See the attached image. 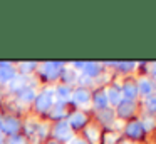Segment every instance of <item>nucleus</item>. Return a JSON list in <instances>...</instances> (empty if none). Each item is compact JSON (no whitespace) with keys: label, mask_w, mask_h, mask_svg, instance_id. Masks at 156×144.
Here are the masks:
<instances>
[{"label":"nucleus","mask_w":156,"mask_h":144,"mask_svg":"<svg viewBox=\"0 0 156 144\" xmlns=\"http://www.w3.org/2000/svg\"><path fill=\"white\" fill-rule=\"evenodd\" d=\"M54 94H55V90L47 89V90H44L41 96H37V99H35V106H37L39 112H45V111H49L52 107V102H54Z\"/></svg>","instance_id":"obj_1"},{"label":"nucleus","mask_w":156,"mask_h":144,"mask_svg":"<svg viewBox=\"0 0 156 144\" xmlns=\"http://www.w3.org/2000/svg\"><path fill=\"white\" fill-rule=\"evenodd\" d=\"M144 132H146L144 127H143L141 121H138V119L128 122V124H126V127H124V134L129 137V139H141Z\"/></svg>","instance_id":"obj_2"},{"label":"nucleus","mask_w":156,"mask_h":144,"mask_svg":"<svg viewBox=\"0 0 156 144\" xmlns=\"http://www.w3.org/2000/svg\"><path fill=\"white\" fill-rule=\"evenodd\" d=\"M121 92H122V99L124 100H131L134 102L136 99L139 97V92H138V82L136 80H126L121 87Z\"/></svg>","instance_id":"obj_3"},{"label":"nucleus","mask_w":156,"mask_h":144,"mask_svg":"<svg viewBox=\"0 0 156 144\" xmlns=\"http://www.w3.org/2000/svg\"><path fill=\"white\" fill-rule=\"evenodd\" d=\"M116 112H118V116L121 117V119H129V117H133V116H134V112H136V102H131V100H122V102L118 106Z\"/></svg>","instance_id":"obj_4"},{"label":"nucleus","mask_w":156,"mask_h":144,"mask_svg":"<svg viewBox=\"0 0 156 144\" xmlns=\"http://www.w3.org/2000/svg\"><path fill=\"white\" fill-rule=\"evenodd\" d=\"M54 136H55V139H59V141H69L71 139L72 131H71L69 122H66V121L57 122V126H55V129H54Z\"/></svg>","instance_id":"obj_5"},{"label":"nucleus","mask_w":156,"mask_h":144,"mask_svg":"<svg viewBox=\"0 0 156 144\" xmlns=\"http://www.w3.org/2000/svg\"><path fill=\"white\" fill-rule=\"evenodd\" d=\"M156 87H154V82H153L151 79H139L138 80V92L139 96L143 97V99H146V97H149L151 94H154Z\"/></svg>","instance_id":"obj_6"},{"label":"nucleus","mask_w":156,"mask_h":144,"mask_svg":"<svg viewBox=\"0 0 156 144\" xmlns=\"http://www.w3.org/2000/svg\"><path fill=\"white\" fill-rule=\"evenodd\" d=\"M62 64L61 62H45L44 65H42V74H44L45 77H49V79H55V77H59V74L62 72Z\"/></svg>","instance_id":"obj_7"},{"label":"nucleus","mask_w":156,"mask_h":144,"mask_svg":"<svg viewBox=\"0 0 156 144\" xmlns=\"http://www.w3.org/2000/svg\"><path fill=\"white\" fill-rule=\"evenodd\" d=\"M106 96H108V100L109 104H112V106H119V104L122 102V92H121V87L119 86H111L108 90H106Z\"/></svg>","instance_id":"obj_8"},{"label":"nucleus","mask_w":156,"mask_h":144,"mask_svg":"<svg viewBox=\"0 0 156 144\" xmlns=\"http://www.w3.org/2000/svg\"><path fill=\"white\" fill-rule=\"evenodd\" d=\"M72 100H74L76 104H79V106H86V104L91 100V94H89L87 89L79 87V89H76L74 92H72Z\"/></svg>","instance_id":"obj_9"},{"label":"nucleus","mask_w":156,"mask_h":144,"mask_svg":"<svg viewBox=\"0 0 156 144\" xmlns=\"http://www.w3.org/2000/svg\"><path fill=\"white\" fill-rule=\"evenodd\" d=\"M92 104H94V107H96V111H104V109H108V104H109V100H108V96H106V90H98V92L94 94V97H92Z\"/></svg>","instance_id":"obj_10"},{"label":"nucleus","mask_w":156,"mask_h":144,"mask_svg":"<svg viewBox=\"0 0 156 144\" xmlns=\"http://www.w3.org/2000/svg\"><path fill=\"white\" fill-rule=\"evenodd\" d=\"M69 126L74 127V129H81L82 126H86V122H87V117H86V114L82 112H74L69 116Z\"/></svg>","instance_id":"obj_11"},{"label":"nucleus","mask_w":156,"mask_h":144,"mask_svg":"<svg viewBox=\"0 0 156 144\" xmlns=\"http://www.w3.org/2000/svg\"><path fill=\"white\" fill-rule=\"evenodd\" d=\"M15 77V70L12 69L10 64L2 62L0 64V80L2 82H7V80H12Z\"/></svg>","instance_id":"obj_12"},{"label":"nucleus","mask_w":156,"mask_h":144,"mask_svg":"<svg viewBox=\"0 0 156 144\" xmlns=\"http://www.w3.org/2000/svg\"><path fill=\"white\" fill-rule=\"evenodd\" d=\"M19 129V121L15 117H5L2 121V131L7 134H15Z\"/></svg>","instance_id":"obj_13"},{"label":"nucleus","mask_w":156,"mask_h":144,"mask_svg":"<svg viewBox=\"0 0 156 144\" xmlns=\"http://www.w3.org/2000/svg\"><path fill=\"white\" fill-rule=\"evenodd\" d=\"M84 76H87L89 79H92V77H98L99 74H101V65L96 62H86L84 65Z\"/></svg>","instance_id":"obj_14"},{"label":"nucleus","mask_w":156,"mask_h":144,"mask_svg":"<svg viewBox=\"0 0 156 144\" xmlns=\"http://www.w3.org/2000/svg\"><path fill=\"white\" fill-rule=\"evenodd\" d=\"M144 107H146V111H148V114H156V92L154 94H151L149 97H146L144 100Z\"/></svg>","instance_id":"obj_15"},{"label":"nucleus","mask_w":156,"mask_h":144,"mask_svg":"<svg viewBox=\"0 0 156 144\" xmlns=\"http://www.w3.org/2000/svg\"><path fill=\"white\" fill-rule=\"evenodd\" d=\"M99 119H101L104 124H111L112 121H114V112H112V109L99 111Z\"/></svg>","instance_id":"obj_16"},{"label":"nucleus","mask_w":156,"mask_h":144,"mask_svg":"<svg viewBox=\"0 0 156 144\" xmlns=\"http://www.w3.org/2000/svg\"><path fill=\"white\" fill-rule=\"evenodd\" d=\"M55 94H57V97L61 100H67L71 97V89H69V86H59L55 89Z\"/></svg>","instance_id":"obj_17"},{"label":"nucleus","mask_w":156,"mask_h":144,"mask_svg":"<svg viewBox=\"0 0 156 144\" xmlns=\"http://www.w3.org/2000/svg\"><path fill=\"white\" fill-rule=\"evenodd\" d=\"M20 99L25 100V102H30V100L35 99V92L34 89H29V87H24V89L20 90Z\"/></svg>","instance_id":"obj_18"},{"label":"nucleus","mask_w":156,"mask_h":144,"mask_svg":"<svg viewBox=\"0 0 156 144\" xmlns=\"http://www.w3.org/2000/svg\"><path fill=\"white\" fill-rule=\"evenodd\" d=\"M141 124H143V127H144V131L153 129V127H154V117H153L151 114H148V116H144V117H143Z\"/></svg>","instance_id":"obj_19"},{"label":"nucleus","mask_w":156,"mask_h":144,"mask_svg":"<svg viewBox=\"0 0 156 144\" xmlns=\"http://www.w3.org/2000/svg\"><path fill=\"white\" fill-rule=\"evenodd\" d=\"M86 136H87V139H91L92 142H98V139H99V132H98L96 127H87V129H86Z\"/></svg>","instance_id":"obj_20"},{"label":"nucleus","mask_w":156,"mask_h":144,"mask_svg":"<svg viewBox=\"0 0 156 144\" xmlns=\"http://www.w3.org/2000/svg\"><path fill=\"white\" fill-rule=\"evenodd\" d=\"M64 114H66L64 104H57V106L54 107V111H52V117H54V119H61Z\"/></svg>","instance_id":"obj_21"},{"label":"nucleus","mask_w":156,"mask_h":144,"mask_svg":"<svg viewBox=\"0 0 156 144\" xmlns=\"http://www.w3.org/2000/svg\"><path fill=\"white\" fill-rule=\"evenodd\" d=\"M134 65H136L134 62H118L116 64V67H118L119 70H122V72H129V70H133Z\"/></svg>","instance_id":"obj_22"},{"label":"nucleus","mask_w":156,"mask_h":144,"mask_svg":"<svg viewBox=\"0 0 156 144\" xmlns=\"http://www.w3.org/2000/svg\"><path fill=\"white\" fill-rule=\"evenodd\" d=\"M20 87H24V79H20V77H14V79L10 80V89L12 90H19Z\"/></svg>","instance_id":"obj_23"},{"label":"nucleus","mask_w":156,"mask_h":144,"mask_svg":"<svg viewBox=\"0 0 156 144\" xmlns=\"http://www.w3.org/2000/svg\"><path fill=\"white\" fill-rule=\"evenodd\" d=\"M62 72H64V70H62ZM64 80L66 82H74L76 80V72L74 70H66L64 72Z\"/></svg>","instance_id":"obj_24"},{"label":"nucleus","mask_w":156,"mask_h":144,"mask_svg":"<svg viewBox=\"0 0 156 144\" xmlns=\"http://www.w3.org/2000/svg\"><path fill=\"white\" fill-rule=\"evenodd\" d=\"M10 144H25V141L20 136H12L10 137Z\"/></svg>","instance_id":"obj_25"},{"label":"nucleus","mask_w":156,"mask_h":144,"mask_svg":"<svg viewBox=\"0 0 156 144\" xmlns=\"http://www.w3.org/2000/svg\"><path fill=\"white\" fill-rule=\"evenodd\" d=\"M22 70H24V72H27V70H32V69H34V67H35V64L34 62H29V64H22Z\"/></svg>","instance_id":"obj_26"},{"label":"nucleus","mask_w":156,"mask_h":144,"mask_svg":"<svg viewBox=\"0 0 156 144\" xmlns=\"http://www.w3.org/2000/svg\"><path fill=\"white\" fill-rule=\"evenodd\" d=\"M149 72H151V76L156 79V62H154V64H151V70H149Z\"/></svg>","instance_id":"obj_27"},{"label":"nucleus","mask_w":156,"mask_h":144,"mask_svg":"<svg viewBox=\"0 0 156 144\" xmlns=\"http://www.w3.org/2000/svg\"><path fill=\"white\" fill-rule=\"evenodd\" d=\"M86 62H74V67H77V69H84Z\"/></svg>","instance_id":"obj_28"},{"label":"nucleus","mask_w":156,"mask_h":144,"mask_svg":"<svg viewBox=\"0 0 156 144\" xmlns=\"http://www.w3.org/2000/svg\"><path fill=\"white\" fill-rule=\"evenodd\" d=\"M74 144H87V142H86V141H81V139H79V141H76Z\"/></svg>","instance_id":"obj_29"},{"label":"nucleus","mask_w":156,"mask_h":144,"mask_svg":"<svg viewBox=\"0 0 156 144\" xmlns=\"http://www.w3.org/2000/svg\"><path fill=\"white\" fill-rule=\"evenodd\" d=\"M49 144H59V142H55V141H52V142H49Z\"/></svg>","instance_id":"obj_30"},{"label":"nucleus","mask_w":156,"mask_h":144,"mask_svg":"<svg viewBox=\"0 0 156 144\" xmlns=\"http://www.w3.org/2000/svg\"><path fill=\"white\" fill-rule=\"evenodd\" d=\"M0 131H2V121H0Z\"/></svg>","instance_id":"obj_31"},{"label":"nucleus","mask_w":156,"mask_h":144,"mask_svg":"<svg viewBox=\"0 0 156 144\" xmlns=\"http://www.w3.org/2000/svg\"><path fill=\"white\" fill-rule=\"evenodd\" d=\"M0 144H4V142H2V139H0Z\"/></svg>","instance_id":"obj_32"}]
</instances>
